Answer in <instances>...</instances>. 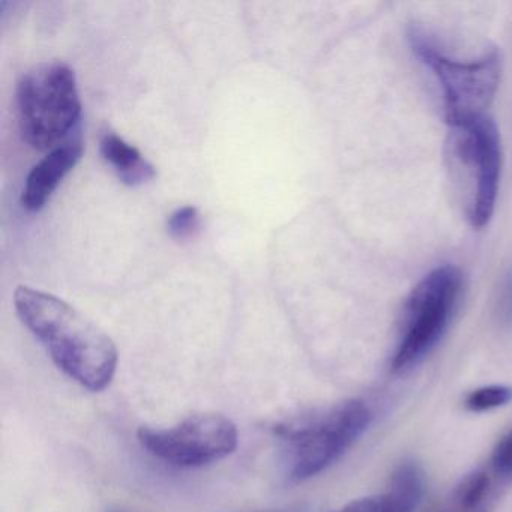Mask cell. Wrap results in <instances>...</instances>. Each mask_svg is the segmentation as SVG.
I'll list each match as a JSON object with an SVG mask.
<instances>
[{
    "label": "cell",
    "instance_id": "obj_1",
    "mask_svg": "<svg viewBox=\"0 0 512 512\" xmlns=\"http://www.w3.org/2000/svg\"><path fill=\"white\" fill-rule=\"evenodd\" d=\"M14 305L23 325L41 341L55 364L89 391H104L118 367L112 338L62 299L17 287Z\"/></svg>",
    "mask_w": 512,
    "mask_h": 512
},
{
    "label": "cell",
    "instance_id": "obj_2",
    "mask_svg": "<svg viewBox=\"0 0 512 512\" xmlns=\"http://www.w3.org/2000/svg\"><path fill=\"white\" fill-rule=\"evenodd\" d=\"M371 421L373 412L364 401L347 400L278 424L275 436L290 481L298 484L325 472L364 436Z\"/></svg>",
    "mask_w": 512,
    "mask_h": 512
},
{
    "label": "cell",
    "instance_id": "obj_3",
    "mask_svg": "<svg viewBox=\"0 0 512 512\" xmlns=\"http://www.w3.org/2000/svg\"><path fill=\"white\" fill-rule=\"evenodd\" d=\"M446 164L458 202L470 226L482 229L491 220L499 191L502 151L490 116L449 124Z\"/></svg>",
    "mask_w": 512,
    "mask_h": 512
},
{
    "label": "cell",
    "instance_id": "obj_4",
    "mask_svg": "<svg viewBox=\"0 0 512 512\" xmlns=\"http://www.w3.org/2000/svg\"><path fill=\"white\" fill-rule=\"evenodd\" d=\"M23 139L38 151L59 146L70 136L82 112L76 74L64 62H43L17 88Z\"/></svg>",
    "mask_w": 512,
    "mask_h": 512
},
{
    "label": "cell",
    "instance_id": "obj_5",
    "mask_svg": "<svg viewBox=\"0 0 512 512\" xmlns=\"http://www.w3.org/2000/svg\"><path fill=\"white\" fill-rule=\"evenodd\" d=\"M461 293V274L443 265L422 278L404 307L403 326L391 370L407 374L425 361L448 331Z\"/></svg>",
    "mask_w": 512,
    "mask_h": 512
},
{
    "label": "cell",
    "instance_id": "obj_6",
    "mask_svg": "<svg viewBox=\"0 0 512 512\" xmlns=\"http://www.w3.org/2000/svg\"><path fill=\"white\" fill-rule=\"evenodd\" d=\"M410 47L439 80L448 124L487 115L499 88L500 56L497 52L478 61L458 62L437 50L424 32L412 28Z\"/></svg>",
    "mask_w": 512,
    "mask_h": 512
},
{
    "label": "cell",
    "instance_id": "obj_7",
    "mask_svg": "<svg viewBox=\"0 0 512 512\" xmlns=\"http://www.w3.org/2000/svg\"><path fill=\"white\" fill-rule=\"evenodd\" d=\"M143 448L172 466H208L238 448V428L221 413H194L175 427H142L137 433Z\"/></svg>",
    "mask_w": 512,
    "mask_h": 512
},
{
    "label": "cell",
    "instance_id": "obj_8",
    "mask_svg": "<svg viewBox=\"0 0 512 512\" xmlns=\"http://www.w3.org/2000/svg\"><path fill=\"white\" fill-rule=\"evenodd\" d=\"M83 154L80 137H70L67 142L56 146L47 157H44L26 178L23 188V208L29 212H38L46 206L47 200L55 193L65 176L79 163Z\"/></svg>",
    "mask_w": 512,
    "mask_h": 512
},
{
    "label": "cell",
    "instance_id": "obj_9",
    "mask_svg": "<svg viewBox=\"0 0 512 512\" xmlns=\"http://www.w3.org/2000/svg\"><path fill=\"white\" fill-rule=\"evenodd\" d=\"M100 151L121 182L128 187H140L157 176L155 167L140 154L139 149L112 131H107L101 137Z\"/></svg>",
    "mask_w": 512,
    "mask_h": 512
},
{
    "label": "cell",
    "instance_id": "obj_10",
    "mask_svg": "<svg viewBox=\"0 0 512 512\" xmlns=\"http://www.w3.org/2000/svg\"><path fill=\"white\" fill-rule=\"evenodd\" d=\"M424 473L413 461H404L391 476L389 490L418 508L424 496Z\"/></svg>",
    "mask_w": 512,
    "mask_h": 512
},
{
    "label": "cell",
    "instance_id": "obj_11",
    "mask_svg": "<svg viewBox=\"0 0 512 512\" xmlns=\"http://www.w3.org/2000/svg\"><path fill=\"white\" fill-rule=\"evenodd\" d=\"M512 401V386L487 385L467 394L464 406L469 412L482 413L508 406Z\"/></svg>",
    "mask_w": 512,
    "mask_h": 512
},
{
    "label": "cell",
    "instance_id": "obj_12",
    "mask_svg": "<svg viewBox=\"0 0 512 512\" xmlns=\"http://www.w3.org/2000/svg\"><path fill=\"white\" fill-rule=\"evenodd\" d=\"M416 506L401 499L391 490L374 496L361 497L338 509L337 512H415Z\"/></svg>",
    "mask_w": 512,
    "mask_h": 512
},
{
    "label": "cell",
    "instance_id": "obj_13",
    "mask_svg": "<svg viewBox=\"0 0 512 512\" xmlns=\"http://www.w3.org/2000/svg\"><path fill=\"white\" fill-rule=\"evenodd\" d=\"M488 484H490V479L484 470H473L472 473L464 476L463 481L458 485V503L466 509L475 508L484 500Z\"/></svg>",
    "mask_w": 512,
    "mask_h": 512
},
{
    "label": "cell",
    "instance_id": "obj_14",
    "mask_svg": "<svg viewBox=\"0 0 512 512\" xmlns=\"http://www.w3.org/2000/svg\"><path fill=\"white\" fill-rule=\"evenodd\" d=\"M200 215L194 206L176 209L167 220V233L176 241L190 239L199 230Z\"/></svg>",
    "mask_w": 512,
    "mask_h": 512
},
{
    "label": "cell",
    "instance_id": "obj_15",
    "mask_svg": "<svg viewBox=\"0 0 512 512\" xmlns=\"http://www.w3.org/2000/svg\"><path fill=\"white\" fill-rule=\"evenodd\" d=\"M491 469L505 481L512 479V428L506 431L491 452Z\"/></svg>",
    "mask_w": 512,
    "mask_h": 512
},
{
    "label": "cell",
    "instance_id": "obj_16",
    "mask_svg": "<svg viewBox=\"0 0 512 512\" xmlns=\"http://www.w3.org/2000/svg\"><path fill=\"white\" fill-rule=\"evenodd\" d=\"M500 319L506 326L512 328V269L506 272L502 284L499 301Z\"/></svg>",
    "mask_w": 512,
    "mask_h": 512
}]
</instances>
